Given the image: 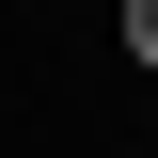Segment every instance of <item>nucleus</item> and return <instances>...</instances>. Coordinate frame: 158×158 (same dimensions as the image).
<instances>
[{
	"mask_svg": "<svg viewBox=\"0 0 158 158\" xmlns=\"http://www.w3.org/2000/svg\"><path fill=\"white\" fill-rule=\"evenodd\" d=\"M127 63H158V0H127Z\"/></svg>",
	"mask_w": 158,
	"mask_h": 158,
	"instance_id": "f257e3e1",
	"label": "nucleus"
}]
</instances>
